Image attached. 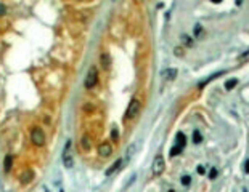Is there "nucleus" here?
Masks as SVG:
<instances>
[{"instance_id":"nucleus-23","label":"nucleus","mask_w":249,"mask_h":192,"mask_svg":"<svg viewBox=\"0 0 249 192\" xmlns=\"http://www.w3.org/2000/svg\"><path fill=\"white\" fill-rule=\"evenodd\" d=\"M196 171H198L199 175H204V173H206V170H204V167H203V165H198V168H196Z\"/></svg>"},{"instance_id":"nucleus-1","label":"nucleus","mask_w":249,"mask_h":192,"mask_svg":"<svg viewBox=\"0 0 249 192\" xmlns=\"http://www.w3.org/2000/svg\"><path fill=\"white\" fill-rule=\"evenodd\" d=\"M140 107H141V104L138 99H132L130 104H129V107H127L125 111V120H132L138 115V112H140Z\"/></svg>"},{"instance_id":"nucleus-14","label":"nucleus","mask_w":249,"mask_h":192,"mask_svg":"<svg viewBox=\"0 0 249 192\" xmlns=\"http://www.w3.org/2000/svg\"><path fill=\"white\" fill-rule=\"evenodd\" d=\"M201 141H203V134L196 130V131L193 133V143H195V144H199Z\"/></svg>"},{"instance_id":"nucleus-9","label":"nucleus","mask_w":249,"mask_h":192,"mask_svg":"<svg viewBox=\"0 0 249 192\" xmlns=\"http://www.w3.org/2000/svg\"><path fill=\"white\" fill-rule=\"evenodd\" d=\"M32 178H34L32 170H26V171L21 175V183H23V184H29L32 181Z\"/></svg>"},{"instance_id":"nucleus-7","label":"nucleus","mask_w":249,"mask_h":192,"mask_svg":"<svg viewBox=\"0 0 249 192\" xmlns=\"http://www.w3.org/2000/svg\"><path fill=\"white\" fill-rule=\"evenodd\" d=\"M100 64H101V69L103 70H109L111 67V58L108 53H101V56H100Z\"/></svg>"},{"instance_id":"nucleus-17","label":"nucleus","mask_w":249,"mask_h":192,"mask_svg":"<svg viewBox=\"0 0 249 192\" xmlns=\"http://www.w3.org/2000/svg\"><path fill=\"white\" fill-rule=\"evenodd\" d=\"M174 55H175V56H179V58H182V56L185 55L183 48H182V47H175V48H174Z\"/></svg>"},{"instance_id":"nucleus-13","label":"nucleus","mask_w":249,"mask_h":192,"mask_svg":"<svg viewBox=\"0 0 249 192\" xmlns=\"http://www.w3.org/2000/svg\"><path fill=\"white\" fill-rule=\"evenodd\" d=\"M180 152H182V147L179 144H175L172 149H170V157H175V155H179Z\"/></svg>"},{"instance_id":"nucleus-12","label":"nucleus","mask_w":249,"mask_h":192,"mask_svg":"<svg viewBox=\"0 0 249 192\" xmlns=\"http://www.w3.org/2000/svg\"><path fill=\"white\" fill-rule=\"evenodd\" d=\"M175 144H179L182 149L185 147V144H187V138H185L183 133H179V134H177V143H175Z\"/></svg>"},{"instance_id":"nucleus-20","label":"nucleus","mask_w":249,"mask_h":192,"mask_svg":"<svg viewBox=\"0 0 249 192\" xmlns=\"http://www.w3.org/2000/svg\"><path fill=\"white\" fill-rule=\"evenodd\" d=\"M111 138L114 139V141H117V139H119V134H117V130H116V126H114V128H113V130H111Z\"/></svg>"},{"instance_id":"nucleus-6","label":"nucleus","mask_w":249,"mask_h":192,"mask_svg":"<svg viewBox=\"0 0 249 192\" xmlns=\"http://www.w3.org/2000/svg\"><path fill=\"white\" fill-rule=\"evenodd\" d=\"M175 77H177V69H174V67L166 69L164 72H162V79H164V82H166V83L172 82V80L175 79Z\"/></svg>"},{"instance_id":"nucleus-21","label":"nucleus","mask_w":249,"mask_h":192,"mask_svg":"<svg viewBox=\"0 0 249 192\" xmlns=\"http://www.w3.org/2000/svg\"><path fill=\"white\" fill-rule=\"evenodd\" d=\"M201 26H199V24H196L195 26V37H199V35H201Z\"/></svg>"},{"instance_id":"nucleus-22","label":"nucleus","mask_w":249,"mask_h":192,"mask_svg":"<svg viewBox=\"0 0 249 192\" xmlns=\"http://www.w3.org/2000/svg\"><path fill=\"white\" fill-rule=\"evenodd\" d=\"M215 176H217V170H215V168H212V170H211V173H209V178H211V179H214Z\"/></svg>"},{"instance_id":"nucleus-8","label":"nucleus","mask_w":249,"mask_h":192,"mask_svg":"<svg viewBox=\"0 0 249 192\" xmlns=\"http://www.w3.org/2000/svg\"><path fill=\"white\" fill-rule=\"evenodd\" d=\"M111 152H113V147H111L108 143H103L101 146L98 147V154L101 155V157H109Z\"/></svg>"},{"instance_id":"nucleus-26","label":"nucleus","mask_w":249,"mask_h":192,"mask_svg":"<svg viewBox=\"0 0 249 192\" xmlns=\"http://www.w3.org/2000/svg\"><path fill=\"white\" fill-rule=\"evenodd\" d=\"M212 2H217V3H219V2H220V0H212Z\"/></svg>"},{"instance_id":"nucleus-3","label":"nucleus","mask_w":249,"mask_h":192,"mask_svg":"<svg viewBox=\"0 0 249 192\" xmlns=\"http://www.w3.org/2000/svg\"><path fill=\"white\" fill-rule=\"evenodd\" d=\"M31 139H32V143L35 146H44L45 144V134L44 131L40 130V128H32V131H31Z\"/></svg>"},{"instance_id":"nucleus-18","label":"nucleus","mask_w":249,"mask_h":192,"mask_svg":"<svg viewBox=\"0 0 249 192\" xmlns=\"http://www.w3.org/2000/svg\"><path fill=\"white\" fill-rule=\"evenodd\" d=\"M82 147L85 149V151H89V149H90V141H89L87 136H84V138H82Z\"/></svg>"},{"instance_id":"nucleus-2","label":"nucleus","mask_w":249,"mask_h":192,"mask_svg":"<svg viewBox=\"0 0 249 192\" xmlns=\"http://www.w3.org/2000/svg\"><path fill=\"white\" fill-rule=\"evenodd\" d=\"M98 82V70L97 67H90V70L87 72V77H85V88H93L95 87V83Z\"/></svg>"},{"instance_id":"nucleus-24","label":"nucleus","mask_w":249,"mask_h":192,"mask_svg":"<svg viewBox=\"0 0 249 192\" xmlns=\"http://www.w3.org/2000/svg\"><path fill=\"white\" fill-rule=\"evenodd\" d=\"M244 173H249V160H246L244 163Z\"/></svg>"},{"instance_id":"nucleus-10","label":"nucleus","mask_w":249,"mask_h":192,"mask_svg":"<svg viewBox=\"0 0 249 192\" xmlns=\"http://www.w3.org/2000/svg\"><path fill=\"white\" fill-rule=\"evenodd\" d=\"M121 165H122V159H117V160H116V162H114V163H113V165L108 168V171H106V175H108V176H111L113 173H116L117 170H119V167H121Z\"/></svg>"},{"instance_id":"nucleus-15","label":"nucleus","mask_w":249,"mask_h":192,"mask_svg":"<svg viewBox=\"0 0 249 192\" xmlns=\"http://www.w3.org/2000/svg\"><path fill=\"white\" fill-rule=\"evenodd\" d=\"M236 83H238V80H236V79H231V80H228V82L225 83V88H227V90H231V88H235V87H236Z\"/></svg>"},{"instance_id":"nucleus-16","label":"nucleus","mask_w":249,"mask_h":192,"mask_svg":"<svg viewBox=\"0 0 249 192\" xmlns=\"http://www.w3.org/2000/svg\"><path fill=\"white\" fill-rule=\"evenodd\" d=\"M182 42H183L185 47H191V45H193V40H191L188 35H182Z\"/></svg>"},{"instance_id":"nucleus-25","label":"nucleus","mask_w":249,"mask_h":192,"mask_svg":"<svg viewBox=\"0 0 249 192\" xmlns=\"http://www.w3.org/2000/svg\"><path fill=\"white\" fill-rule=\"evenodd\" d=\"M3 13H5V6L0 5V15H3Z\"/></svg>"},{"instance_id":"nucleus-11","label":"nucleus","mask_w":249,"mask_h":192,"mask_svg":"<svg viewBox=\"0 0 249 192\" xmlns=\"http://www.w3.org/2000/svg\"><path fill=\"white\" fill-rule=\"evenodd\" d=\"M11 165H13V157H11V155H6L5 160H3V170H5V173H8L10 170H11Z\"/></svg>"},{"instance_id":"nucleus-19","label":"nucleus","mask_w":249,"mask_h":192,"mask_svg":"<svg viewBox=\"0 0 249 192\" xmlns=\"http://www.w3.org/2000/svg\"><path fill=\"white\" fill-rule=\"evenodd\" d=\"M182 184H183V186H190V184H191V178L190 176H182Z\"/></svg>"},{"instance_id":"nucleus-5","label":"nucleus","mask_w":249,"mask_h":192,"mask_svg":"<svg viewBox=\"0 0 249 192\" xmlns=\"http://www.w3.org/2000/svg\"><path fill=\"white\" fill-rule=\"evenodd\" d=\"M69 151H71V141L66 143V147H65V152H63V165L66 168H73L74 165V159L69 155Z\"/></svg>"},{"instance_id":"nucleus-4","label":"nucleus","mask_w":249,"mask_h":192,"mask_svg":"<svg viewBox=\"0 0 249 192\" xmlns=\"http://www.w3.org/2000/svg\"><path fill=\"white\" fill-rule=\"evenodd\" d=\"M164 167H166V163H164V157L162 155H156L154 160H153V165H151V171L153 175H161L162 171H164Z\"/></svg>"}]
</instances>
